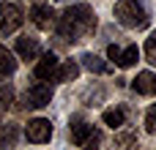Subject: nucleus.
Segmentation results:
<instances>
[{
    "label": "nucleus",
    "mask_w": 156,
    "mask_h": 150,
    "mask_svg": "<svg viewBox=\"0 0 156 150\" xmlns=\"http://www.w3.org/2000/svg\"><path fill=\"white\" fill-rule=\"evenodd\" d=\"M19 139V128L14 123H0V150H11Z\"/></svg>",
    "instance_id": "obj_12"
},
{
    "label": "nucleus",
    "mask_w": 156,
    "mask_h": 150,
    "mask_svg": "<svg viewBox=\"0 0 156 150\" xmlns=\"http://www.w3.org/2000/svg\"><path fill=\"white\" fill-rule=\"evenodd\" d=\"M145 131L148 134H156V107H151L148 115H145Z\"/></svg>",
    "instance_id": "obj_19"
},
{
    "label": "nucleus",
    "mask_w": 156,
    "mask_h": 150,
    "mask_svg": "<svg viewBox=\"0 0 156 150\" xmlns=\"http://www.w3.org/2000/svg\"><path fill=\"white\" fill-rule=\"evenodd\" d=\"M55 8L49 5V3H36L33 8H30V19H33V25L38 27V30H49V27H55Z\"/></svg>",
    "instance_id": "obj_6"
},
{
    "label": "nucleus",
    "mask_w": 156,
    "mask_h": 150,
    "mask_svg": "<svg viewBox=\"0 0 156 150\" xmlns=\"http://www.w3.org/2000/svg\"><path fill=\"white\" fill-rule=\"evenodd\" d=\"M58 57H55V52H44L41 55V60L36 63V68H33V77L36 79H49L52 74H55V68H58Z\"/></svg>",
    "instance_id": "obj_7"
},
{
    "label": "nucleus",
    "mask_w": 156,
    "mask_h": 150,
    "mask_svg": "<svg viewBox=\"0 0 156 150\" xmlns=\"http://www.w3.org/2000/svg\"><path fill=\"white\" fill-rule=\"evenodd\" d=\"M80 60H82V68H88L90 74H107V71H110V66H107L99 55H93V52H85Z\"/></svg>",
    "instance_id": "obj_13"
},
{
    "label": "nucleus",
    "mask_w": 156,
    "mask_h": 150,
    "mask_svg": "<svg viewBox=\"0 0 156 150\" xmlns=\"http://www.w3.org/2000/svg\"><path fill=\"white\" fill-rule=\"evenodd\" d=\"M118 145H134V134H121L118 137Z\"/></svg>",
    "instance_id": "obj_22"
},
{
    "label": "nucleus",
    "mask_w": 156,
    "mask_h": 150,
    "mask_svg": "<svg viewBox=\"0 0 156 150\" xmlns=\"http://www.w3.org/2000/svg\"><path fill=\"white\" fill-rule=\"evenodd\" d=\"M115 19L123 25V27H132V30H143L151 19L148 14V5L143 0H118L115 3Z\"/></svg>",
    "instance_id": "obj_2"
},
{
    "label": "nucleus",
    "mask_w": 156,
    "mask_h": 150,
    "mask_svg": "<svg viewBox=\"0 0 156 150\" xmlns=\"http://www.w3.org/2000/svg\"><path fill=\"white\" fill-rule=\"evenodd\" d=\"M101 145H104V137H101L99 128H93V131L88 134V139H85L80 148H82V150H101Z\"/></svg>",
    "instance_id": "obj_17"
},
{
    "label": "nucleus",
    "mask_w": 156,
    "mask_h": 150,
    "mask_svg": "<svg viewBox=\"0 0 156 150\" xmlns=\"http://www.w3.org/2000/svg\"><path fill=\"white\" fill-rule=\"evenodd\" d=\"M96 30V11L88 5V3H77V5H69L60 19H58V36L63 41H82L85 36H90Z\"/></svg>",
    "instance_id": "obj_1"
},
{
    "label": "nucleus",
    "mask_w": 156,
    "mask_h": 150,
    "mask_svg": "<svg viewBox=\"0 0 156 150\" xmlns=\"http://www.w3.org/2000/svg\"><path fill=\"white\" fill-rule=\"evenodd\" d=\"M25 137H27V142H33V145H44V142L52 139V123L44 120V118H36V120L27 123Z\"/></svg>",
    "instance_id": "obj_4"
},
{
    "label": "nucleus",
    "mask_w": 156,
    "mask_h": 150,
    "mask_svg": "<svg viewBox=\"0 0 156 150\" xmlns=\"http://www.w3.org/2000/svg\"><path fill=\"white\" fill-rule=\"evenodd\" d=\"M118 55H121V49H118L115 44H110V46H107V57H110V60H118Z\"/></svg>",
    "instance_id": "obj_21"
},
{
    "label": "nucleus",
    "mask_w": 156,
    "mask_h": 150,
    "mask_svg": "<svg viewBox=\"0 0 156 150\" xmlns=\"http://www.w3.org/2000/svg\"><path fill=\"white\" fill-rule=\"evenodd\" d=\"M16 71V57L11 49L0 46V74H14Z\"/></svg>",
    "instance_id": "obj_15"
},
{
    "label": "nucleus",
    "mask_w": 156,
    "mask_h": 150,
    "mask_svg": "<svg viewBox=\"0 0 156 150\" xmlns=\"http://www.w3.org/2000/svg\"><path fill=\"white\" fill-rule=\"evenodd\" d=\"M49 101H52V85L38 82V85L27 87V93H25V104H27L30 109H41V107H47Z\"/></svg>",
    "instance_id": "obj_5"
},
{
    "label": "nucleus",
    "mask_w": 156,
    "mask_h": 150,
    "mask_svg": "<svg viewBox=\"0 0 156 150\" xmlns=\"http://www.w3.org/2000/svg\"><path fill=\"white\" fill-rule=\"evenodd\" d=\"M16 55H19L22 60H33V57L38 55V41H36V38H30V36L16 38Z\"/></svg>",
    "instance_id": "obj_11"
},
{
    "label": "nucleus",
    "mask_w": 156,
    "mask_h": 150,
    "mask_svg": "<svg viewBox=\"0 0 156 150\" xmlns=\"http://www.w3.org/2000/svg\"><path fill=\"white\" fill-rule=\"evenodd\" d=\"M132 87H134L140 96H154L156 93V74H151V71L137 74V79H132Z\"/></svg>",
    "instance_id": "obj_8"
},
{
    "label": "nucleus",
    "mask_w": 156,
    "mask_h": 150,
    "mask_svg": "<svg viewBox=\"0 0 156 150\" xmlns=\"http://www.w3.org/2000/svg\"><path fill=\"white\" fill-rule=\"evenodd\" d=\"M145 57H148L151 66H156V33L148 38V44H145Z\"/></svg>",
    "instance_id": "obj_18"
},
{
    "label": "nucleus",
    "mask_w": 156,
    "mask_h": 150,
    "mask_svg": "<svg viewBox=\"0 0 156 150\" xmlns=\"http://www.w3.org/2000/svg\"><path fill=\"white\" fill-rule=\"evenodd\" d=\"M137 60H140V49H137V46H126V49L118 55V66H121V68H132Z\"/></svg>",
    "instance_id": "obj_16"
},
{
    "label": "nucleus",
    "mask_w": 156,
    "mask_h": 150,
    "mask_svg": "<svg viewBox=\"0 0 156 150\" xmlns=\"http://www.w3.org/2000/svg\"><path fill=\"white\" fill-rule=\"evenodd\" d=\"M90 131H93V126H90V123H85V120H80V118H74V120H71V126H69L71 142H74L77 148L88 139V134H90Z\"/></svg>",
    "instance_id": "obj_10"
},
{
    "label": "nucleus",
    "mask_w": 156,
    "mask_h": 150,
    "mask_svg": "<svg viewBox=\"0 0 156 150\" xmlns=\"http://www.w3.org/2000/svg\"><path fill=\"white\" fill-rule=\"evenodd\" d=\"M101 120H104V126H110V128H121V126L126 123V112H123L121 107H112V109H107V112L101 115Z\"/></svg>",
    "instance_id": "obj_14"
},
{
    "label": "nucleus",
    "mask_w": 156,
    "mask_h": 150,
    "mask_svg": "<svg viewBox=\"0 0 156 150\" xmlns=\"http://www.w3.org/2000/svg\"><path fill=\"white\" fill-rule=\"evenodd\" d=\"M22 8L19 5H14V3H0V30L5 33V36H11V33H16L19 27H22Z\"/></svg>",
    "instance_id": "obj_3"
},
{
    "label": "nucleus",
    "mask_w": 156,
    "mask_h": 150,
    "mask_svg": "<svg viewBox=\"0 0 156 150\" xmlns=\"http://www.w3.org/2000/svg\"><path fill=\"white\" fill-rule=\"evenodd\" d=\"M55 82H74L77 77H80V63L77 60H66L63 66L58 63V68H55Z\"/></svg>",
    "instance_id": "obj_9"
},
{
    "label": "nucleus",
    "mask_w": 156,
    "mask_h": 150,
    "mask_svg": "<svg viewBox=\"0 0 156 150\" xmlns=\"http://www.w3.org/2000/svg\"><path fill=\"white\" fill-rule=\"evenodd\" d=\"M11 101H14V90H11L8 85H3V87H0V104H3V107H8Z\"/></svg>",
    "instance_id": "obj_20"
}]
</instances>
